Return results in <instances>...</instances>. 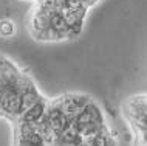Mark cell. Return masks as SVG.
Wrapping results in <instances>:
<instances>
[{"mask_svg": "<svg viewBox=\"0 0 147 146\" xmlns=\"http://www.w3.org/2000/svg\"><path fill=\"white\" fill-rule=\"evenodd\" d=\"M47 98L28 70L0 53V118L16 123L28 107Z\"/></svg>", "mask_w": 147, "mask_h": 146, "instance_id": "cell-1", "label": "cell"}, {"mask_svg": "<svg viewBox=\"0 0 147 146\" xmlns=\"http://www.w3.org/2000/svg\"><path fill=\"white\" fill-rule=\"evenodd\" d=\"M84 28L85 22L65 11L59 0H36L26 14L30 36L42 44L74 41Z\"/></svg>", "mask_w": 147, "mask_h": 146, "instance_id": "cell-2", "label": "cell"}, {"mask_svg": "<svg viewBox=\"0 0 147 146\" xmlns=\"http://www.w3.org/2000/svg\"><path fill=\"white\" fill-rule=\"evenodd\" d=\"M121 113L132 132V139H147V96L135 93L127 96L121 104Z\"/></svg>", "mask_w": 147, "mask_h": 146, "instance_id": "cell-3", "label": "cell"}, {"mask_svg": "<svg viewBox=\"0 0 147 146\" xmlns=\"http://www.w3.org/2000/svg\"><path fill=\"white\" fill-rule=\"evenodd\" d=\"M11 146H47L36 123H14Z\"/></svg>", "mask_w": 147, "mask_h": 146, "instance_id": "cell-4", "label": "cell"}, {"mask_svg": "<svg viewBox=\"0 0 147 146\" xmlns=\"http://www.w3.org/2000/svg\"><path fill=\"white\" fill-rule=\"evenodd\" d=\"M17 33V25L11 17L0 19V37L2 39H13Z\"/></svg>", "mask_w": 147, "mask_h": 146, "instance_id": "cell-5", "label": "cell"}, {"mask_svg": "<svg viewBox=\"0 0 147 146\" xmlns=\"http://www.w3.org/2000/svg\"><path fill=\"white\" fill-rule=\"evenodd\" d=\"M70 6L78 8L81 11H85V13H90L91 8H94L101 0H65Z\"/></svg>", "mask_w": 147, "mask_h": 146, "instance_id": "cell-6", "label": "cell"}, {"mask_svg": "<svg viewBox=\"0 0 147 146\" xmlns=\"http://www.w3.org/2000/svg\"><path fill=\"white\" fill-rule=\"evenodd\" d=\"M22 2H31L33 3V2H36V0H22Z\"/></svg>", "mask_w": 147, "mask_h": 146, "instance_id": "cell-7", "label": "cell"}]
</instances>
